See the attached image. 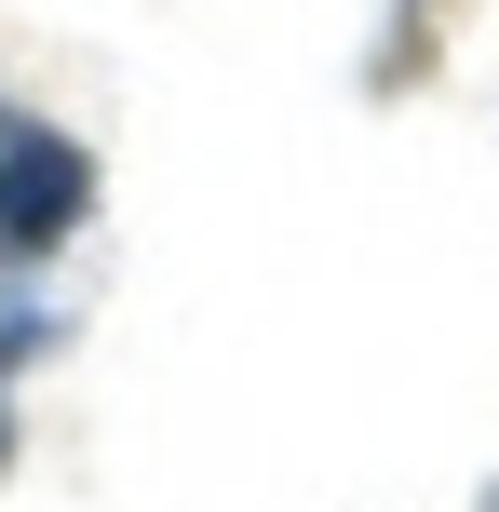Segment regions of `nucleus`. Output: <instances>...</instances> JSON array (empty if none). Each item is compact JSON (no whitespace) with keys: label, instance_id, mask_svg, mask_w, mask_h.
Here are the masks:
<instances>
[{"label":"nucleus","instance_id":"1","mask_svg":"<svg viewBox=\"0 0 499 512\" xmlns=\"http://www.w3.org/2000/svg\"><path fill=\"white\" fill-rule=\"evenodd\" d=\"M0 216L41 243H95V149L14 95H0Z\"/></svg>","mask_w":499,"mask_h":512},{"label":"nucleus","instance_id":"2","mask_svg":"<svg viewBox=\"0 0 499 512\" xmlns=\"http://www.w3.org/2000/svg\"><path fill=\"white\" fill-rule=\"evenodd\" d=\"M81 270H95V243H41V230H14V216H0V378H14L27 351H54V337H68Z\"/></svg>","mask_w":499,"mask_h":512},{"label":"nucleus","instance_id":"3","mask_svg":"<svg viewBox=\"0 0 499 512\" xmlns=\"http://www.w3.org/2000/svg\"><path fill=\"white\" fill-rule=\"evenodd\" d=\"M0 459H14V378H0Z\"/></svg>","mask_w":499,"mask_h":512},{"label":"nucleus","instance_id":"4","mask_svg":"<svg viewBox=\"0 0 499 512\" xmlns=\"http://www.w3.org/2000/svg\"><path fill=\"white\" fill-rule=\"evenodd\" d=\"M486 512H499V499H486Z\"/></svg>","mask_w":499,"mask_h":512}]
</instances>
